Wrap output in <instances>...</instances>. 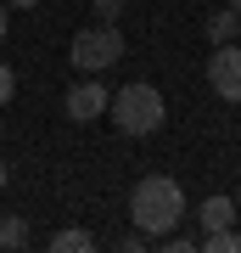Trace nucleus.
<instances>
[{"label":"nucleus","mask_w":241,"mask_h":253,"mask_svg":"<svg viewBox=\"0 0 241 253\" xmlns=\"http://www.w3.org/2000/svg\"><path fill=\"white\" fill-rule=\"evenodd\" d=\"M129 219H135V231H146L152 242L169 236L179 219H185V191H179V180H169V174H146V180H135Z\"/></svg>","instance_id":"1"},{"label":"nucleus","mask_w":241,"mask_h":253,"mask_svg":"<svg viewBox=\"0 0 241 253\" xmlns=\"http://www.w3.org/2000/svg\"><path fill=\"white\" fill-rule=\"evenodd\" d=\"M107 107H112V124L124 129L129 141L157 135V129H163V118H169V101H163V90H157V84H146V79L124 84V90H118Z\"/></svg>","instance_id":"2"},{"label":"nucleus","mask_w":241,"mask_h":253,"mask_svg":"<svg viewBox=\"0 0 241 253\" xmlns=\"http://www.w3.org/2000/svg\"><path fill=\"white\" fill-rule=\"evenodd\" d=\"M68 62L79 68V73H107L124 62V34H118V23H90L73 34V45H68Z\"/></svg>","instance_id":"3"},{"label":"nucleus","mask_w":241,"mask_h":253,"mask_svg":"<svg viewBox=\"0 0 241 253\" xmlns=\"http://www.w3.org/2000/svg\"><path fill=\"white\" fill-rule=\"evenodd\" d=\"M207 84H213L219 101H241V45L230 40V45H213V56H207Z\"/></svg>","instance_id":"4"},{"label":"nucleus","mask_w":241,"mask_h":253,"mask_svg":"<svg viewBox=\"0 0 241 253\" xmlns=\"http://www.w3.org/2000/svg\"><path fill=\"white\" fill-rule=\"evenodd\" d=\"M62 107H68L73 124H96V118L107 113V84L101 79H73L68 96H62Z\"/></svg>","instance_id":"5"},{"label":"nucleus","mask_w":241,"mask_h":253,"mask_svg":"<svg viewBox=\"0 0 241 253\" xmlns=\"http://www.w3.org/2000/svg\"><path fill=\"white\" fill-rule=\"evenodd\" d=\"M236 219H241L236 197H202V208H197V231H224Z\"/></svg>","instance_id":"6"},{"label":"nucleus","mask_w":241,"mask_h":253,"mask_svg":"<svg viewBox=\"0 0 241 253\" xmlns=\"http://www.w3.org/2000/svg\"><path fill=\"white\" fill-rule=\"evenodd\" d=\"M241 34V11H213V17H207V40H213V45H230V40Z\"/></svg>","instance_id":"7"},{"label":"nucleus","mask_w":241,"mask_h":253,"mask_svg":"<svg viewBox=\"0 0 241 253\" xmlns=\"http://www.w3.org/2000/svg\"><path fill=\"white\" fill-rule=\"evenodd\" d=\"M197 248H202V253H241V231H236V225H224V231H202Z\"/></svg>","instance_id":"8"},{"label":"nucleus","mask_w":241,"mask_h":253,"mask_svg":"<svg viewBox=\"0 0 241 253\" xmlns=\"http://www.w3.org/2000/svg\"><path fill=\"white\" fill-rule=\"evenodd\" d=\"M34 242V231H28L23 214H0V248H28Z\"/></svg>","instance_id":"9"},{"label":"nucleus","mask_w":241,"mask_h":253,"mask_svg":"<svg viewBox=\"0 0 241 253\" xmlns=\"http://www.w3.org/2000/svg\"><path fill=\"white\" fill-rule=\"evenodd\" d=\"M51 248H56V253H90V248H96V236L79 231V225H68V231H56V236H51Z\"/></svg>","instance_id":"10"},{"label":"nucleus","mask_w":241,"mask_h":253,"mask_svg":"<svg viewBox=\"0 0 241 253\" xmlns=\"http://www.w3.org/2000/svg\"><path fill=\"white\" fill-rule=\"evenodd\" d=\"M90 11H96V23H118L124 17V0H90Z\"/></svg>","instance_id":"11"},{"label":"nucleus","mask_w":241,"mask_h":253,"mask_svg":"<svg viewBox=\"0 0 241 253\" xmlns=\"http://www.w3.org/2000/svg\"><path fill=\"white\" fill-rule=\"evenodd\" d=\"M11 96H17V73H11L6 62H0V107H6V101H11Z\"/></svg>","instance_id":"12"},{"label":"nucleus","mask_w":241,"mask_h":253,"mask_svg":"<svg viewBox=\"0 0 241 253\" xmlns=\"http://www.w3.org/2000/svg\"><path fill=\"white\" fill-rule=\"evenodd\" d=\"M118 248H124V253H140V248H152V236H146V231H129V236H118Z\"/></svg>","instance_id":"13"},{"label":"nucleus","mask_w":241,"mask_h":253,"mask_svg":"<svg viewBox=\"0 0 241 253\" xmlns=\"http://www.w3.org/2000/svg\"><path fill=\"white\" fill-rule=\"evenodd\" d=\"M6 6H17V11H28V6H39V0H6Z\"/></svg>","instance_id":"14"},{"label":"nucleus","mask_w":241,"mask_h":253,"mask_svg":"<svg viewBox=\"0 0 241 253\" xmlns=\"http://www.w3.org/2000/svg\"><path fill=\"white\" fill-rule=\"evenodd\" d=\"M0 40H6V0H0Z\"/></svg>","instance_id":"15"},{"label":"nucleus","mask_w":241,"mask_h":253,"mask_svg":"<svg viewBox=\"0 0 241 253\" xmlns=\"http://www.w3.org/2000/svg\"><path fill=\"white\" fill-rule=\"evenodd\" d=\"M6 180H11V169H6V158H0V186H6Z\"/></svg>","instance_id":"16"},{"label":"nucleus","mask_w":241,"mask_h":253,"mask_svg":"<svg viewBox=\"0 0 241 253\" xmlns=\"http://www.w3.org/2000/svg\"><path fill=\"white\" fill-rule=\"evenodd\" d=\"M224 6H230V11H241V0H224Z\"/></svg>","instance_id":"17"},{"label":"nucleus","mask_w":241,"mask_h":253,"mask_svg":"<svg viewBox=\"0 0 241 253\" xmlns=\"http://www.w3.org/2000/svg\"><path fill=\"white\" fill-rule=\"evenodd\" d=\"M236 208H241V191H236Z\"/></svg>","instance_id":"18"},{"label":"nucleus","mask_w":241,"mask_h":253,"mask_svg":"<svg viewBox=\"0 0 241 253\" xmlns=\"http://www.w3.org/2000/svg\"><path fill=\"white\" fill-rule=\"evenodd\" d=\"M0 129H6V124H0Z\"/></svg>","instance_id":"19"}]
</instances>
